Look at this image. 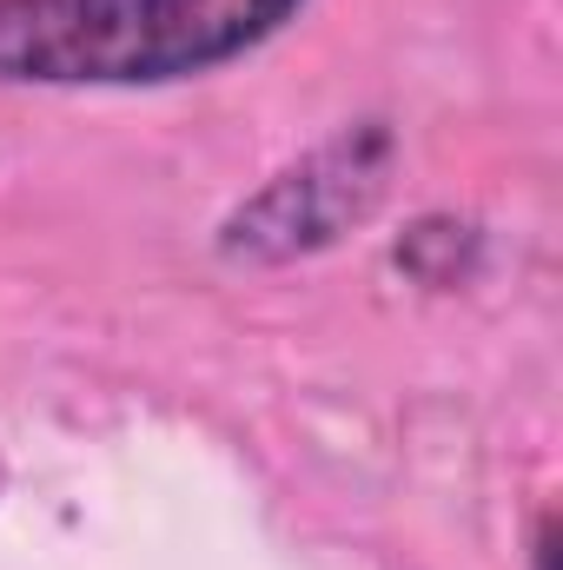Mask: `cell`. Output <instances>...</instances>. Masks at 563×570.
<instances>
[{
    "label": "cell",
    "instance_id": "6da1fadb",
    "mask_svg": "<svg viewBox=\"0 0 563 570\" xmlns=\"http://www.w3.org/2000/svg\"><path fill=\"white\" fill-rule=\"evenodd\" d=\"M305 0H0V80L159 87L273 40Z\"/></svg>",
    "mask_w": 563,
    "mask_h": 570
}]
</instances>
